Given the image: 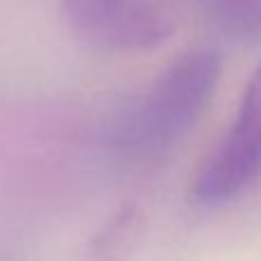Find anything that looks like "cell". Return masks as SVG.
Segmentation results:
<instances>
[{"mask_svg":"<svg viewBox=\"0 0 261 261\" xmlns=\"http://www.w3.org/2000/svg\"><path fill=\"white\" fill-rule=\"evenodd\" d=\"M220 71L222 58L211 46L179 55L126 108L113 133L115 147L138 163L167 156L202 117Z\"/></svg>","mask_w":261,"mask_h":261,"instance_id":"1","label":"cell"},{"mask_svg":"<svg viewBox=\"0 0 261 261\" xmlns=\"http://www.w3.org/2000/svg\"><path fill=\"white\" fill-rule=\"evenodd\" d=\"M71 30L103 53H135L161 46L176 30V0H62Z\"/></svg>","mask_w":261,"mask_h":261,"instance_id":"2","label":"cell"},{"mask_svg":"<svg viewBox=\"0 0 261 261\" xmlns=\"http://www.w3.org/2000/svg\"><path fill=\"white\" fill-rule=\"evenodd\" d=\"M261 176V67L248 81L234 126L208 153L193 195L204 206H220L239 197Z\"/></svg>","mask_w":261,"mask_h":261,"instance_id":"3","label":"cell"}]
</instances>
